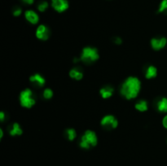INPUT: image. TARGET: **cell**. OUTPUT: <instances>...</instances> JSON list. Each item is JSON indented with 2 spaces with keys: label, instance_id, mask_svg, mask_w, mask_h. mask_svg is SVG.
Segmentation results:
<instances>
[{
  "label": "cell",
  "instance_id": "cell-19",
  "mask_svg": "<svg viewBox=\"0 0 167 166\" xmlns=\"http://www.w3.org/2000/svg\"><path fill=\"white\" fill-rule=\"evenodd\" d=\"M165 11H167V0H162L160 2L157 12L158 13H163V12H165Z\"/></svg>",
  "mask_w": 167,
  "mask_h": 166
},
{
  "label": "cell",
  "instance_id": "cell-24",
  "mask_svg": "<svg viewBox=\"0 0 167 166\" xmlns=\"http://www.w3.org/2000/svg\"><path fill=\"white\" fill-rule=\"evenodd\" d=\"M5 120V113H3V112H1L0 113V121H4Z\"/></svg>",
  "mask_w": 167,
  "mask_h": 166
},
{
  "label": "cell",
  "instance_id": "cell-26",
  "mask_svg": "<svg viewBox=\"0 0 167 166\" xmlns=\"http://www.w3.org/2000/svg\"><path fill=\"white\" fill-rule=\"evenodd\" d=\"M2 137H3V131L2 129H0V139H2Z\"/></svg>",
  "mask_w": 167,
  "mask_h": 166
},
{
  "label": "cell",
  "instance_id": "cell-9",
  "mask_svg": "<svg viewBox=\"0 0 167 166\" xmlns=\"http://www.w3.org/2000/svg\"><path fill=\"white\" fill-rule=\"evenodd\" d=\"M29 81L38 87H42L46 83V79L39 73H35L29 78Z\"/></svg>",
  "mask_w": 167,
  "mask_h": 166
},
{
  "label": "cell",
  "instance_id": "cell-4",
  "mask_svg": "<svg viewBox=\"0 0 167 166\" xmlns=\"http://www.w3.org/2000/svg\"><path fill=\"white\" fill-rule=\"evenodd\" d=\"M33 96V91L30 89H24L20 94V105L25 109H31L36 103L35 99Z\"/></svg>",
  "mask_w": 167,
  "mask_h": 166
},
{
  "label": "cell",
  "instance_id": "cell-11",
  "mask_svg": "<svg viewBox=\"0 0 167 166\" xmlns=\"http://www.w3.org/2000/svg\"><path fill=\"white\" fill-rule=\"evenodd\" d=\"M113 93H114V89L112 87H109V86H106V87L100 89V91H99V94L101 95V97L104 100H107V99L112 97Z\"/></svg>",
  "mask_w": 167,
  "mask_h": 166
},
{
  "label": "cell",
  "instance_id": "cell-21",
  "mask_svg": "<svg viewBox=\"0 0 167 166\" xmlns=\"http://www.w3.org/2000/svg\"><path fill=\"white\" fill-rule=\"evenodd\" d=\"M113 42L116 45H121L122 43V39L120 37H115L113 38Z\"/></svg>",
  "mask_w": 167,
  "mask_h": 166
},
{
  "label": "cell",
  "instance_id": "cell-3",
  "mask_svg": "<svg viewBox=\"0 0 167 166\" xmlns=\"http://www.w3.org/2000/svg\"><path fill=\"white\" fill-rule=\"evenodd\" d=\"M98 143L96 134L92 130H86L81 136L80 141V147L83 149H89L90 147H95Z\"/></svg>",
  "mask_w": 167,
  "mask_h": 166
},
{
  "label": "cell",
  "instance_id": "cell-14",
  "mask_svg": "<svg viewBox=\"0 0 167 166\" xmlns=\"http://www.w3.org/2000/svg\"><path fill=\"white\" fill-rule=\"evenodd\" d=\"M156 109L160 113H167V98H160L156 103Z\"/></svg>",
  "mask_w": 167,
  "mask_h": 166
},
{
  "label": "cell",
  "instance_id": "cell-7",
  "mask_svg": "<svg viewBox=\"0 0 167 166\" xmlns=\"http://www.w3.org/2000/svg\"><path fill=\"white\" fill-rule=\"evenodd\" d=\"M151 47L153 50L155 51H160L161 49H163L164 47L166 46L167 44V39L164 37H161V38H153L151 39Z\"/></svg>",
  "mask_w": 167,
  "mask_h": 166
},
{
  "label": "cell",
  "instance_id": "cell-6",
  "mask_svg": "<svg viewBox=\"0 0 167 166\" xmlns=\"http://www.w3.org/2000/svg\"><path fill=\"white\" fill-rule=\"evenodd\" d=\"M36 37L39 40L42 41H46L50 37V29H48V27L46 26L45 24H40L38 25L36 29Z\"/></svg>",
  "mask_w": 167,
  "mask_h": 166
},
{
  "label": "cell",
  "instance_id": "cell-15",
  "mask_svg": "<svg viewBox=\"0 0 167 166\" xmlns=\"http://www.w3.org/2000/svg\"><path fill=\"white\" fill-rule=\"evenodd\" d=\"M157 76V69L155 66L150 65L147 68L145 71V78L147 79H152Z\"/></svg>",
  "mask_w": 167,
  "mask_h": 166
},
{
  "label": "cell",
  "instance_id": "cell-16",
  "mask_svg": "<svg viewBox=\"0 0 167 166\" xmlns=\"http://www.w3.org/2000/svg\"><path fill=\"white\" fill-rule=\"evenodd\" d=\"M134 108L138 112H141V113H143V112H146L148 109V105H147V102L146 100H139L138 102L135 104L134 105Z\"/></svg>",
  "mask_w": 167,
  "mask_h": 166
},
{
  "label": "cell",
  "instance_id": "cell-5",
  "mask_svg": "<svg viewBox=\"0 0 167 166\" xmlns=\"http://www.w3.org/2000/svg\"><path fill=\"white\" fill-rule=\"evenodd\" d=\"M100 125L103 128L106 129H116L118 126V121L116 119L114 116L106 115L102 118Z\"/></svg>",
  "mask_w": 167,
  "mask_h": 166
},
{
  "label": "cell",
  "instance_id": "cell-17",
  "mask_svg": "<svg viewBox=\"0 0 167 166\" xmlns=\"http://www.w3.org/2000/svg\"><path fill=\"white\" fill-rule=\"evenodd\" d=\"M66 135H67V138L69 141H73L77 137V133H76V130L74 129L69 128L66 130Z\"/></svg>",
  "mask_w": 167,
  "mask_h": 166
},
{
  "label": "cell",
  "instance_id": "cell-8",
  "mask_svg": "<svg viewBox=\"0 0 167 166\" xmlns=\"http://www.w3.org/2000/svg\"><path fill=\"white\" fill-rule=\"evenodd\" d=\"M51 6L57 12H63L68 8L67 0H51Z\"/></svg>",
  "mask_w": 167,
  "mask_h": 166
},
{
  "label": "cell",
  "instance_id": "cell-13",
  "mask_svg": "<svg viewBox=\"0 0 167 166\" xmlns=\"http://www.w3.org/2000/svg\"><path fill=\"white\" fill-rule=\"evenodd\" d=\"M9 134L11 136H20L23 134L21 127L17 122H15L14 124L11 125V128L9 130Z\"/></svg>",
  "mask_w": 167,
  "mask_h": 166
},
{
  "label": "cell",
  "instance_id": "cell-1",
  "mask_svg": "<svg viewBox=\"0 0 167 166\" xmlns=\"http://www.w3.org/2000/svg\"><path fill=\"white\" fill-rule=\"evenodd\" d=\"M141 89V82L136 77H128L120 88V93L126 100H133L138 96Z\"/></svg>",
  "mask_w": 167,
  "mask_h": 166
},
{
  "label": "cell",
  "instance_id": "cell-10",
  "mask_svg": "<svg viewBox=\"0 0 167 166\" xmlns=\"http://www.w3.org/2000/svg\"><path fill=\"white\" fill-rule=\"evenodd\" d=\"M24 17L30 24H36L39 21V16L34 11L28 10L24 12Z\"/></svg>",
  "mask_w": 167,
  "mask_h": 166
},
{
  "label": "cell",
  "instance_id": "cell-23",
  "mask_svg": "<svg viewBox=\"0 0 167 166\" xmlns=\"http://www.w3.org/2000/svg\"><path fill=\"white\" fill-rule=\"evenodd\" d=\"M162 125H163V126H164V128H165L167 130V115L165 116L164 118H163Z\"/></svg>",
  "mask_w": 167,
  "mask_h": 166
},
{
  "label": "cell",
  "instance_id": "cell-22",
  "mask_svg": "<svg viewBox=\"0 0 167 166\" xmlns=\"http://www.w3.org/2000/svg\"><path fill=\"white\" fill-rule=\"evenodd\" d=\"M21 12H22L21 9H20V8H15V10L13 11V15L15 16H20V15H21Z\"/></svg>",
  "mask_w": 167,
  "mask_h": 166
},
{
  "label": "cell",
  "instance_id": "cell-20",
  "mask_svg": "<svg viewBox=\"0 0 167 166\" xmlns=\"http://www.w3.org/2000/svg\"><path fill=\"white\" fill-rule=\"evenodd\" d=\"M47 7H48V3H47V2H40L39 4H38V6H37L38 11H41V12H43V11H46V9H47Z\"/></svg>",
  "mask_w": 167,
  "mask_h": 166
},
{
  "label": "cell",
  "instance_id": "cell-2",
  "mask_svg": "<svg viewBox=\"0 0 167 166\" xmlns=\"http://www.w3.org/2000/svg\"><path fill=\"white\" fill-rule=\"evenodd\" d=\"M79 58L80 61L85 63V64H92L99 60V51L94 47H86L82 49Z\"/></svg>",
  "mask_w": 167,
  "mask_h": 166
},
{
  "label": "cell",
  "instance_id": "cell-25",
  "mask_svg": "<svg viewBox=\"0 0 167 166\" xmlns=\"http://www.w3.org/2000/svg\"><path fill=\"white\" fill-rule=\"evenodd\" d=\"M24 2H26L27 4H32L33 2H34V0H23Z\"/></svg>",
  "mask_w": 167,
  "mask_h": 166
},
{
  "label": "cell",
  "instance_id": "cell-18",
  "mask_svg": "<svg viewBox=\"0 0 167 166\" xmlns=\"http://www.w3.org/2000/svg\"><path fill=\"white\" fill-rule=\"evenodd\" d=\"M42 96L45 100H50L53 96V91L50 88H46L42 92Z\"/></svg>",
  "mask_w": 167,
  "mask_h": 166
},
{
  "label": "cell",
  "instance_id": "cell-12",
  "mask_svg": "<svg viewBox=\"0 0 167 166\" xmlns=\"http://www.w3.org/2000/svg\"><path fill=\"white\" fill-rule=\"evenodd\" d=\"M69 77L73 79L79 81L83 78V72L79 68H73L69 71Z\"/></svg>",
  "mask_w": 167,
  "mask_h": 166
}]
</instances>
